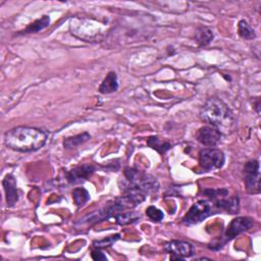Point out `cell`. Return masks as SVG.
Listing matches in <instances>:
<instances>
[{
	"label": "cell",
	"instance_id": "obj_1",
	"mask_svg": "<svg viewBox=\"0 0 261 261\" xmlns=\"http://www.w3.org/2000/svg\"><path fill=\"white\" fill-rule=\"evenodd\" d=\"M122 194L135 206L145 201L147 195L156 192L159 188L157 179L137 168L126 167L123 171Z\"/></svg>",
	"mask_w": 261,
	"mask_h": 261
},
{
	"label": "cell",
	"instance_id": "obj_2",
	"mask_svg": "<svg viewBox=\"0 0 261 261\" xmlns=\"http://www.w3.org/2000/svg\"><path fill=\"white\" fill-rule=\"evenodd\" d=\"M48 136L45 129L21 125L5 133L4 144L16 152H34L45 146Z\"/></svg>",
	"mask_w": 261,
	"mask_h": 261
},
{
	"label": "cell",
	"instance_id": "obj_3",
	"mask_svg": "<svg viewBox=\"0 0 261 261\" xmlns=\"http://www.w3.org/2000/svg\"><path fill=\"white\" fill-rule=\"evenodd\" d=\"M201 119L216 127L220 133H228L233 129L236 117L231 109L219 98L208 99L200 110Z\"/></svg>",
	"mask_w": 261,
	"mask_h": 261
},
{
	"label": "cell",
	"instance_id": "obj_4",
	"mask_svg": "<svg viewBox=\"0 0 261 261\" xmlns=\"http://www.w3.org/2000/svg\"><path fill=\"white\" fill-rule=\"evenodd\" d=\"M205 195L213 203L217 210H222L227 213H238L240 209L238 196H228L226 189H208L204 191Z\"/></svg>",
	"mask_w": 261,
	"mask_h": 261
},
{
	"label": "cell",
	"instance_id": "obj_5",
	"mask_svg": "<svg viewBox=\"0 0 261 261\" xmlns=\"http://www.w3.org/2000/svg\"><path fill=\"white\" fill-rule=\"evenodd\" d=\"M215 206L210 200H199L188 210L182 218V222L187 225L198 224L215 213Z\"/></svg>",
	"mask_w": 261,
	"mask_h": 261
},
{
	"label": "cell",
	"instance_id": "obj_6",
	"mask_svg": "<svg viewBox=\"0 0 261 261\" xmlns=\"http://www.w3.org/2000/svg\"><path fill=\"white\" fill-rule=\"evenodd\" d=\"M225 157L219 149L208 147L200 150L199 152V165L207 171L219 169L223 166Z\"/></svg>",
	"mask_w": 261,
	"mask_h": 261
},
{
	"label": "cell",
	"instance_id": "obj_7",
	"mask_svg": "<svg viewBox=\"0 0 261 261\" xmlns=\"http://www.w3.org/2000/svg\"><path fill=\"white\" fill-rule=\"evenodd\" d=\"M244 184L250 194L260 192V171L258 160H250L244 165Z\"/></svg>",
	"mask_w": 261,
	"mask_h": 261
},
{
	"label": "cell",
	"instance_id": "obj_8",
	"mask_svg": "<svg viewBox=\"0 0 261 261\" xmlns=\"http://www.w3.org/2000/svg\"><path fill=\"white\" fill-rule=\"evenodd\" d=\"M164 251L170 255V260H185L194 255V246L184 241H170L164 245Z\"/></svg>",
	"mask_w": 261,
	"mask_h": 261
},
{
	"label": "cell",
	"instance_id": "obj_9",
	"mask_svg": "<svg viewBox=\"0 0 261 261\" xmlns=\"http://www.w3.org/2000/svg\"><path fill=\"white\" fill-rule=\"evenodd\" d=\"M253 224H254L253 219L248 216H240L232 219L224 232L221 246H223V244H225L226 242H229L230 240L234 239L237 236L241 234L242 232L250 229L253 226Z\"/></svg>",
	"mask_w": 261,
	"mask_h": 261
},
{
	"label": "cell",
	"instance_id": "obj_10",
	"mask_svg": "<svg viewBox=\"0 0 261 261\" xmlns=\"http://www.w3.org/2000/svg\"><path fill=\"white\" fill-rule=\"evenodd\" d=\"M196 139L206 147H214L220 142L221 133L216 127L208 124L197 130Z\"/></svg>",
	"mask_w": 261,
	"mask_h": 261
},
{
	"label": "cell",
	"instance_id": "obj_11",
	"mask_svg": "<svg viewBox=\"0 0 261 261\" xmlns=\"http://www.w3.org/2000/svg\"><path fill=\"white\" fill-rule=\"evenodd\" d=\"M95 166L92 164H83L76 167H73L66 172V179L70 184H79L84 180H87L95 171Z\"/></svg>",
	"mask_w": 261,
	"mask_h": 261
},
{
	"label": "cell",
	"instance_id": "obj_12",
	"mask_svg": "<svg viewBox=\"0 0 261 261\" xmlns=\"http://www.w3.org/2000/svg\"><path fill=\"white\" fill-rule=\"evenodd\" d=\"M2 185L4 188V192H5L6 205L8 207L14 206L16 204V202L18 201V192H17L15 177L11 173L6 174L2 181Z\"/></svg>",
	"mask_w": 261,
	"mask_h": 261
},
{
	"label": "cell",
	"instance_id": "obj_13",
	"mask_svg": "<svg viewBox=\"0 0 261 261\" xmlns=\"http://www.w3.org/2000/svg\"><path fill=\"white\" fill-rule=\"evenodd\" d=\"M118 89L117 75L114 71H110L103 79L102 83L99 86V92L101 94H110L115 92Z\"/></svg>",
	"mask_w": 261,
	"mask_h": 261
},
{
	"label": "cell",
	"instance_id": "obj_14",
	"mask_svg": "<svg viewBox=\"0 0 261 261\" xmlns=\"http://www.w3.org/2000/svg\"><path fill=\"white\" fill-rule=\"evenodd\" d=\"M91 139V136L89 133L85 132L79 135H75L73 137H68L63 140V147L65 149H74L80 147L81 145L85 144Z\"/></svg>",
	"mask_w": 261,
	"mask_h": 261
},
{
	"label": "cell",
	"instance_id": "obj_15",
	"mask_svg": "<svg viewBox=\"0 0 261 261\" xmlns=\"http://www.w3.org/2000/svg\"><path fill=\"white\" fill-rule=\"evenodd\" d=\"M50 24V17L48 15H43L41 18L36 19L32 23H30L20 34H32L38 33L44 29H46Z\"/></svg>",
	"mask_w": 261,
	"mask_h": 261
},
{
	"label": "cell",
	"instance_id": "obj_16",
	"mask_svg": "<svg viewBox=\"0 0 261 261\" xmlns=\"http://www.w3.org/2000/svg\"><path fill=\"white\" fill-rule=\"evenodd\" d=\"M196 42L199 44V46L203 47L208 45L214 38L213 31L207 27L199 28L196 32Z\"/></svg>",
	"mask_w": 261,
	"mask_h": 261
},
{
	"label": "cell",
	"instance_id": "obj_17",
	"mask_svg": "<svg viewBox=\"0 0 261 261\" xmlns=\"http://www.w3.org/2000/svg\"><path fill=\"white\" fill-rule=\"evenodd\" d=\"M140 217H141L140 213L136 211H127V212H119L113 218L115 219L116 223L120 225H126L133 222H136L137 220L140 219Z\"/></svg>",
	"mask_w": 261,
	"mask_h": 261
},
{
	"label": "cell",
	"instance_id": "obj_18",
	"mask_svg": "<svg viewBox=\"0 0 261 261\" xmlns=\"http://www.w3.org/2000/svg\"><path fill=\"white\" fill-rule=\"evenodd\" d=\"M147 145L149 147H151L152 149L156 150L160 154L165 153L167 150H169L171 148V145L168 142H165V141H163L162 139H160L158 137H150V138H148Z\"/></svg>",
	"mask_w": 261,
	"mask_h": 261
},
{
	"label": "cell",
	"instance_id": "obj_19",
	"mask_svg": "<svg viewBox=\"0 0 261 261\" xmlns=\"http://www.w3.org/2000/svg\"><path fill=\"white\" fill-rule=\"evenodd\" d=\"M71 195H72L73 203L77 207L85 205L90 200V194L85 188H75V189H73Z\"/></svg>",
	"mask_w": 261,
	"mask_h": 261
},
{
	"label": "cell",
	"instance_id": "obj_20",
	"mask_svg": "<svg viewBox=\"0 0 261 261\" xmlns=\"http://www.w3.org/2000/svg\"><path fill=\"white\" fill-rule=\"evenodd\" d=\"M238 32H239V35L243 38V39H246V40H253L256 38V34H255V31L254 29L244 19L240 20L239 21V24H238Z\"/></svg>",
	"mask_w": 261,
	"mask_h": 261
},
{
	"label": "cell",
	"instance_id": "obj_21",
	"mask_svg": "<svg viewBox=\"0 0 261 261\" xmlns=\"http://www.w3.org/2000/svg\"><path fill=\"white\" fill-rule=\"evenodd\" d=\"M120 239V236L119 234H113V236H109L103 240H100V241H96L93 243V246L96 248V249H103V248H106V247H109L111 246L113 243H115L117 240Z\"/></svg>",
	"mask_w": 261,
	"mask_h": 261
},
{
	"label": "cell",
	"instance_id": "obj_22",
	"mask_svg": "<svg viewBox=\"0 0 261 261\" xmlns=\"http://www.w3.org/2000/svg\"><path fill=\"white\" fill-rule=\"evenodd\" d=\"M146 215L152 221H156V222H159V221H161L164 218L163 212L160 209H158L157 207H155V206H149L146 209Z\"/></svg>",
	"mask_w": 261,
	"mask_h": 261
},
{
	"label": "cell",
	"instance_id": "obj_23",
	"mask_svg": "<svg viewBox=\"0 0 261 261\" xmlns=\"http://www.w3.org/2000/svg\"><path fill=\"white\" fill-rule=\"evenodd\" d=\"M91 256L94 260H107V257L100 251V249H95L92 251Z\"/></svg>",
	"mask_w": 261,
	"mask_h": 261
},
{
	"label": "cell",
	"instance_id": "obj_24",
	"mask_svg": "<svg viewBox=\"0 0 261 261\" xmlns=\"http://www.w3.org/2000/svg\"><path fill=\"white\" fill-rule=\"evenodd\" d=\"M255 106V109H256V111H257V113H259L260 112V99L259 98H257L256 99V102H255V104H254Z\"/></svg>",
	"mask_w": 261,
	"mask_h": 261
}]
</instances>
